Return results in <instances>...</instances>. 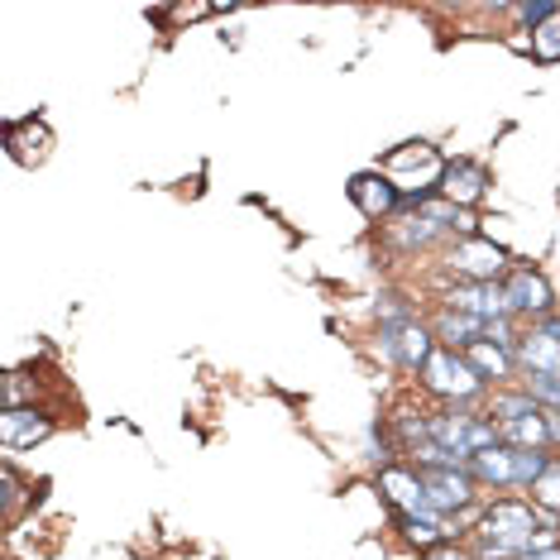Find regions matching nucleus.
I'll list each match as a JSON object with an SVG mask.
<instances>
[{"mask_svg": "<svg viewBox=\"0 0 560 560\" xmlns=\"http://www.w3.org/2000/svg\"><path fill=\"white\" fill-rule=\"evenodd\" d=\"M541 532V517L537 508L527 503H493L489 513L479 517V532H475V546H479V560H517L532 551Z\"/></svg>", "mask_w": 560, "mask_h": 560, "instance_id": "f257e3e1", "label": "nucleus"}, {"mask_svg": "<svg viewBox=\"0 0 560 560\" xmlns=\"http://www.w3.org/2000/svg\"><path fill=\"white\" fill-rule=\"evenodd\" d=\"M422 378H427V388L436 393V398H455V402H469L483 388V378L475 374V364H469L460 350H445V346L427 360Z\"/></svg>", "mask_w": 560, "mask_h": 560, "instance_id": "f03ea898", "label": "nucleus"}, {"mask_svg": "<svg viewBox=\"0 0 560 560\" xmlns=\"http://www.w3.org/2000/svg\"><path fill=\"white\" fill-rule=\"evenodd\" d=\"M417 475H422V489L431 499V513H465L469 503H475V479H469V469L460 465H417Z\"/></svg>", "mask_w": 560, "mask_h": 560, "instance_id": "7ed1b4c3", "label": "nucleus"}, {"mask_svg": "<svg viewBox=\"0 0 560 560\" xmlns=\"http://www.w3.org/2000/svg\"><path fill=\"white\" fill-rule=\"evenodd\" d=\"M517 364L527 369V374H560V322L556 316H546L537 330H527V336H517Z\"/></svg>", "mask_w": 560, "mask_h": 560, "instance_id": "20e7f679", "label": "nucleus"}, {"mask_svg": "<svg viewBox=\"0 0 560 560\" xmlns=\"http://www.w3.org/2000/svg\"><path fill=\"white\" fill-rule=\"evenodd\" d=\"M384 354L398 369H427L436 346H431L422 322H398V326H384Z\"/></svg>", "mask_w": 560, "mask_h": 560, "instance_id": "39448f33", "label": "nucleus"}, {"mask_svg": "<svg viewBox=\"0 0 560 560\" xmlns=\"http://www.w3.org/2000/svg\"><path fill=\"white\" fill-rule=\"evenodd\" d=\"M455 269H460L469 283H499V273L508 269V254L493 245V240H479V235H469L455 245Z\"/></svg>", "mask_w": 560, "mask_h": 560, "instance_id": "423d86ee", "label": "nucleus"}, {"mask_svg": "<svg viewBox=\"0 0 560 560\" xmlns=\"http://www.w3.org/2000/svg\"><path fill=\"white\" fill-rule=\"evenodd\" d=\"M445 307L465 312V316H479V322H508L513 307H508V292L499 283H465L445 298Z\"/></svg>", "mask_w": 560, "mask_h": 560, "instance_id": "0eeeda50", "label": "nucleus"}, {"mask_svg": "<svg viewBox=\"0 0 560 560\" xmlns=\"http://www.w3.org/2000/svg\"><path fill=\"white\" fill-rule=\"evenodd\" d=\"M378 489L388 493L393 508H398L402 517H436V513H431V499H427L422 475H417V469H384V475H378Z\"/></svg>", "mask_w": 560, "mask_h": 560, "instance_id": "6e6552de", "label": "nucleus"}, {"mask_svg": "<svg viewBox=\"0 0 560 560\" xmlns=\"http://www.w3.org/2000/svg\"><path fill=\"white\" fill-rule=\"evenodd\" d=\"M350 197H354V207H360L364 215H374V221L402 207V192H398V183H393L388 173H360L350 183Z\"/></svg>", "mask_w": 560, "mask_h": 560, "instance_id": "1a4fd4ad", "label": "nucleus"}, {"mask_svg": "<svg viewBox=\"0 0 560 560\" xmlns=\"http://www.w3.org/2000/svg\"><path fill=\"white\" fill-rule=\"evenodd\" d=\"M508 307L513 312H527V316H551V288H546V278L541 273H532V269H517V273H508Z\"/></svg>", "mask_w": 560, "mask_h": 560, "instance_id": "9d476101", "label": "nucleus"}, {"mask_svg": "<svg viewBox=\"0 0 560 560\" xmlns=\"http://www.w3.org/2000/svg\"><path fill=\"white\" fill-rule=\"evenodd\" d=\"M465 469H469V479L499 483V489H517V451L513 445H489V451H479Z\"/></svg>", "mask_w": 560, "mask_h": 560, "instance_id": "9b49d317", "label": "nucleus"}, {"mask_svg": "<svg viewBox=\"0 0 560 560\" xmlns=\"http://www.w3.org/2000/svg\"><path fill=\"white\" fill-rule=\"evenodd\" d=\"M48 431H54V422H48L44 412H34V407H5V417H0V441H5L10 451L44 441Z\"/></svg>", "mask_w": 560, "mask_h": 560, "instance_id": "f8f14e48", "label": "nucleus"}, {"mask_svg": "<svg viewBox=\"0 0 560 560\" xmlns=\"http://www.w3.org/2000/svg\"><path fill=\"white\" fill-rule=\"evenodd\" d=\"M483 187H489V173H483L479 163H465V159L445 163V173H441V192L451 197L455 207H469V201H479V197H483Z\"/></svg>", "mask_w": 560, "mask_h": 560, "instance_id": "ddd939ff", "label": "nucleus"}, {"mask_svg": "<svg viewBox=\"0 0 560 560\" xmlns=\"http://www.w3.org/2000/svg\"><path fill=\"white\" fill-rule=\"evenodd\" d=\"M436 336L445 340V350H469V346H479L483 336H489V322H479V316H465V312H455V307H445L436 316Z\"/></svg>", "mask_w": 560, "mask_h": 560, "instance_id": "4468645a", "label": "nucleus"}, {"mask_svg": "<svg viewBox=\"0 0 560 560\" xmlns=\"http://www.w3.org/2000/svg\"><path fill=\"white\" fill-rule=\"evenodd\" d=\"M465 360L475 364V374H479V378H503L508 369H513V350L493 346V340H479V346H469V350H465Z\"/></svg>", "mask_w": 560, "mask_h": 560, "instance_id": "2eb2a0df", "label": "nucleus"}, {"mask_svg": "<svg viewBox=\"0 0 560 560\" xmlns=\"http://www.w3.org/2000/svg\"><path fill=\"white\" fill-rule=\"evenodd\" d=\"M532 54H537L541 62H556L560 58V10L546 24H537L532 30Z\"/></svg>", "mask_w": 560, "mask_h": 560, "instance_id": "dca6fc26", "label": "nucleus"}, {"mask_svg": "<svg viewBox=\"0 0 560 560\" xmlns=\"http://www.w3.org/2000/svg\"><path fill=\"white\" fill-rule=\"evenodd\" d=\"M436 235H441V225H436V221H427L422 211H417L412 221H402V231H393V240H398L402 249H412V245H431Z\"/></svg>", "mask_w": 560, "mask_h": 560, "instance_id": "f3484780", "label": "nucleus"}, {"mask_svg": "<svg viewBox=\"0 0 560 560\" xmlns=\"http://www.w3.org/2000/svg\"><path fill=\"white\" fill-rule=\"evenodd\" d=\"M532 499L541 508H560V455H551V465H546L541 479L532 483Z\"/></svg>", "mask_w": 560, "mask_h": 560, "instance_id": "a211bd4d", "label": "nucleus"}, {"mask_svg": "<svg viewBox=\"0 0 560 560\" xmlns=\"http://www.w3.org/2000/svg\"><path fill=\"white\" fill-rule=\"evenodd\" d=\"M527 393L546 412H560V374H527Z\"/></svg>", "mask_w": 560, "mask_h": 560, "instance_id": "6ab92c4d", "label": "nucleus"}, {"mask_svg": "<svg viewBox=\"0 0 560 560\" xmlns=\"http://www.w3.org/2000/svg\"><path fill=\"white\" fill-rule=\"evenodd\" d=\"M398 522H402V532H407V541H417V546H436V537H441V522L436 517H402L398 513Z\"/></svg>", "mask_w": 560, "mask_h": 560, "instance_id": "aec40b11", "label": "nucleus"}, {"mask_svg": "<svg viewBox=\"0 0 560 560\" xmlns=\"http://www.w3.org/2000/svg\"><path fill=\"white\" fill-rule=\"evenodd\" d=\"M427 560H475V556H465V551H455V546H431Z\"/></svg>", "mask_w": 560, "mask_h": 560, "instance_id": "412c9836", "label": "nucleus"}, {"mask_svg": "<svg viewBox=\"0 0 560 560\" xmlns=\"http://www.w3.org/2000/svg\"><path fill=\"white\" fill-rule=\"evenodd\" d=\"M20 398H24V384H20V374H10L5 378V407H15Z\"/></svg>", "mask_w": 560, "mask_h": 560, "instance_id": "4be33fe9", "label": "nucleus"}, {"mask_svg": "<svg viewBox=\"0 0 560 560\" xmlns=\"http://www.w3.org/2000/svg\"><path fill=\"white\" fill-rule=\"evenodd\" d=\"M20 503V483H15V469H5V508Z\"/></svg>", "mask_w": 560, "mask_h": 560, "instance_id": "5701e85b", "label": "nucleus"}, {"mask_svg": "<svg viewBox=\"0 0 560 560\" xmlns=\"http://www.w3.org/2000/svg\"><path fill=\"white\" fill-rule=\"evenodd\" d=\"M517 560H560V546H541V551H527V556H517Z\"/></svg>", "mask_w": 560, "mask_h": 560, "instance_id": "b1692460", "label": "nucleus"}]
</instances>
